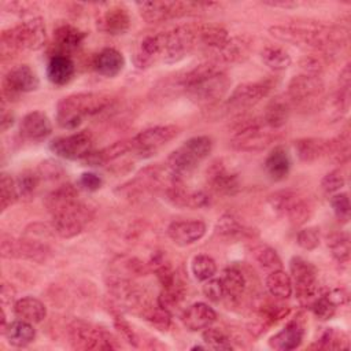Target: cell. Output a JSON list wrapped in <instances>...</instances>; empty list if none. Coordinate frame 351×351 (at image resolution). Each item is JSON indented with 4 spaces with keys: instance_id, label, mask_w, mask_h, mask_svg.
Wrapping results in <instances>:
<instances>
[{
    "instance_id": "cell-1",
    "label": "cell",
    "mask_w": 351,
    "mask_h": 351,
    "mask_svg": "<svg viewBox=\"0 0 351 351\" xmlns=\"http://www.w3.org/2000/svg\"><path fill=\"white\" fill-rule=\"evenodd\" d=\"M174 84L182 89L195 104L211 107L225 97L232 81L217 60H210L178 74Z\"/></svg>"
},
{
    "instance_id": "cell-2",
    "label": "cell",
    "mask_w": 351,
    "mask_h": 351,
    "mask_svg": "<svg viewBox=\"0 0 351 351\" xmlns=\"http://www.w3.org/2000/svg\"><path fill=\"white\" fill-rule=\"evenodd\" d=\"M270 34L280 41L296 47L311 48L321 52H332L346 43V33L335 26L319 22H295L276 25L269 29Z\"/></svg>"
},
{
    "instance_id": "cell-3",
    "label": "cell",
    "mask_w": 351,
    "mask_h": 351,
    "mask_svg": "<svg viewBox=\"0 0 351 351\" xmlns=\"http://www.w3.org/2000/svg\"><path fill=\"white\" fill-rule=\"evenodd\" d=\"M110 95L97 92H80L63 97L56 106V122L60 128L71 130L80 126L86 117L106 110L111 104Z\"/></svg>"
},
{
    "instance_id": "cell-4",
    "label": "cell",
    "mask_w": 351,
    "mask_h": 351,
    "mask_svg": "<svg viewBox=\"0 0 351 351\" xmlns=\"http://www.w3.org/2000/svg\"><path fill=\"white\" fill-rule=\"evenodd\" d=\"M211 149L213 140L208 136L191 137L167 156L166 169L173 178L184 181L210 155Z\"/></svg>"
},
{
    "instance_id": "cell-5",
    "label": "cell",
    "mask_w": 351,
    "mask_h": 351,
    "mask_svg": "<svg viewBox=\"0 0 351 351\" xmlns=\"http://www.w3.org/2000/svg\"><path fill=\"white\" fill-rule=\"evenodd\" d=\"M270 130L262 118L240 117L232 126L230 145L236 151L243 152L263 151L276 138Z\"/></svg>"
},
{
    "instance_id": "cell-6",
    "label": "cell",
    "mask_w": 351,
    "mask_h": 351,
    "mask_svg": "<svg viewBox=\"0 0 351 351\" xmlns=\"http://www.w3.org/2000/svg\"><path fill=\"white\" fill-rule=\"evenodd\" d=\"M140 15L148 23H160L174 18L197 15L215 7L217 3L203 1H138L136 3Z\"/></svg>"
},
{
    "instance_id": "cell-7",
    "label": "cell",
    "mask_w": 351,
    "mask_h": 351,
    "mask_svg": "<svg viewBox=\"0 0 351 351\" xmlns=\"http://www.w3.org/2000/svg\"><path fill=\"white\" fill-rule=\"evenodd\" d=\"M47 40V32L44 21L40 16H32L19 25L3 30L1 45L10 52L27 49H41Z\"/></svg>"
},
{
    "instance_id": "cell-8",
    "label": "cell",
    "mask_w": 351,
    "mask_h": 351,
    "mask_svg": "<svg viewBox=\"0 0 351 351\" xmlns=\"http://www.w3.org/2000/svg\"><path fill=\"white\" fill-rule=\"evenodd\" d=\"M67 337L74 350L108 351L119 348L117 339L110 332L84 319H74L69 325Z\"/></svg>"
},
{
    "instance_id": "cell-9",
    "label": "cell",
    "mask_w": 351,
    "mask_h": 351,
    "mask_svg": "<svg viewBox=\"0 0 351 351\" xmlns=\"http://www.w3.org/2000/svg\"><path fill=\"white\" fill-rule=\"evenodd\" d=\"M267 204L278 217L287 218L293 225L306 223L311 214L310 200L299 191L280 189L267 196Z\"/></svg>"
},
{
    "instance_id": "cell-10",
    "label": "cell",
    "mask_w": 351,
    "mask_h": 351,
    "mask_svg": "<svg viewBox=\"0 0 351 351\" xmlns=\"http://www.w3.org/2000/svg\"><path fill=\"white\" fill-rule=\"evenodd\" d=\"M325 85L319 75L299 74L292 77L287 89V99L291 107L299 110H314L324 96Z\"/></svg>"
},
{
    "instance_id": "cell-11",
    "label": "cell",
    "mask_w": 351,
    "mask_h": 351,
    "mask_svg": "<svg viewBox=\"0 0 351 351\" xmlns=\"http://www.w3.org/2000/svg\"><path fill=\"white\" fill-rule=\"evenodd\" d=\"M289 271L299 302L308 307L311 302L324 291L318 285L315 266L302 256H293L289 261Z\"/></svg>"
},
{
    "instance_id": "cell-12",
    "label": "cell",
    "mask_w": 351,
    "mask_h": 351,
    "mask_svg": "<svg viewBox=\"0 0 351 351\" xmlns=\"http://www.w3.org/2000/svg\"><path fill=\"white\" fill-rule=\"evenodd\" d=\"M51 217L53 233L63 239H71L84 230V228L92 219V211L86 204L78 200L73 206Z\"/></svg>"
},
{
    "instance_id": "cell-13",
    "label": "cell",
    "mask_w": 351,
    "mask_h": 351,
    "mask_svg": "<svg viewBox=\"0 0 351 351\" xmlns=\"http://www.w3.org/2000/svg\"><path fill=\"white\" fill-rule=\"evenodd\" d=\"M180 133V128L176 125H159L148 128L130 138L132 152L140 158L151 156L160 147L166 145Z\"/></svg>"
},
{
    "instance_id": "cell-14",
    "label": "cell",
    "mask_w": 351,
    "mask_h": 351,
    "mask_svg": "<svg viewBox=\"0 0 351 351\" xmlns=\"http://www.w3.org/2000/svg\"><path fill=\"white\" fill-rule=\"evenodd\" d=\"M0 250L3 258H21L34 262H44L49 256V248L33 237L14 239L1 233Z\"/></svg>"
},
{
    "instance_id": "cell-15",
    "label": "cell",
    "mask_w": 351,
    "mask_h": 351,
    "mask_svg": "<svg viewBox=\"0 0 351 351\" xmlns=\"http://www.w3.org/2000/svg\"><path fill=\"white\" fill-rule=\"evenodd\" d=\"M93 136L89 130H80L51 141L49 149L59 158L67 160H82L92 152Z\"/></svg>"
},
{
    "instance_id": "cell-16",
    "label": "cell",
    "mask_w": 351,
    "mask_h": 351,
    "mask_svg": "<svg viewBox=\"0 0 351 351\" xmlns=\"http://www.w3.org/2000/svg\"><path fill=\"white\" fill-rule=\"evenodd\" d=\"M271 90L270 81L244 82L237 85L226 100V108L230 111H245L258 104Z\"/></svg>"
},
{
    "instance_id": "cell-17",
    "label": "cell",
    "mask_w": 351,
    "mask_h": 351,
    "mask_svg": "<svg viewBox=\"0 0 351 351\" xmlns=\"http://www.w3.org/2000/svg\"><path fill=\"white\" fill-rule=\"evenodd\" d=\"M40 80L27 64H21L11 69L3 80V101L16 99L21 93L37 90Z\"/></svg>"
},
{
    "instance_id": "cell-18",
    "label": "cell",
    "mask_w": 351,
    "mask_h": 351,
    "mask_svg": "<svg viewBox=\"0 0 351 351\" xmlns=\"http://www.w3.org/2000/svg\"><path fill=\"white\" fill-rule=\"evenodd\" d=\"M165 197L177 207L182 208H204L210 204V195L204 191L188 189L182 181L171 178L165 188Z\"/></svg>"
},
{
    "instance_id": "cell-19",
    "label": "cell",
    "mask_w": 351,
    "mask_h": 351,
    "mask_svg": "<svg viewBox=\"0 0 351 351\" xmlns=\"http://www.w3.org/2000/svg\"><path fill=\"white\" fill-rule=\"evenodd\" d=\"M210 188L221 195H234L240 189L239 173L225 160L217 159L207 169Z\"/></svg>"
},
{
    "instance_id": "cell-20",
    "label": "cell",
    "mask_w": 351,
    "mask_h": 351,
    "mask_svg": "<svg viewBox=\"0 0 351 351\" xmlns=\"http://www.w3.org/2000/svg\"><path fill=\"white\" fill-rule=\"evenodd\" d=\"M96 26L104 34H110V36L125 34L130 27V15L128 8L119 4L108 5L106 10L97 14Z\"/></svg>"
},
{
    "instance_id": "cell-21",
    "label": "cell",
    "mask_w": 351,
    "mask_h": 351,
    "mask_svg": "<svg viewBox=\"0 0 351 351\" xmlns=\"http://www.w3.org/2000/svg\"><path fill=\"white\" fill-rule=\"evenodd\" d=\"M207 226L200 219H184L174 221L167 226V236L170 240L180 245L186 247L195 244L206 234Z\"/></svg>"
},
{
    "instance_id": "cell-22",
    "label": "cell",
    "mask_w": 351,
    "mask_h": 351,
    "mask_svg": "<svg viewBox=\"0 0 351 351\" xmlns=\"http://www.w3.org/2000/svg\"><path fill=\"white\" fill-rule=\"evenodd\" d=\"M52 133V123L43 111L27 112L19 122V134L27 141H43Z\"/></svg>"
},
{
    "instance_id": "cell-23",
    "label": "cell",
    "mask_w": 351,
    "mask_h": 351,
    "mask_svg": "<svg viewBox=\"0 0 351 351\" xmlns=\"http://www.w3.org/2000/svg\"><path fill=\"white\" fill-rule=\"evenodd\" d=\"M303 337L304 324L300 318H295L269 339V347L278 351H291L302 344Z\"/></svg>"
},
{
    "instance_id": "cell-24",
    "label": "cell",
    "mask_w": 351,
    "mask_h": 351,
    "mask_svg": "<svg viewBox=\"0 0 351 351\" xmlns=\"http://www.w3.org/2000/svg\"><path fill=\"white\" fill-rule=\"evenodd\" d=\"M85 37H86V33L73 25L63 23V25L58 26L53 32L52 44L55 48V53H52V55L69 56L70 52H74L81 47Z\"/></svg>"
},
{
    "instance_id": "cell-25",
    "label": "cell",
    "mask_w": 351,
    "mask_h": 351,
    "mask_svg": "<svg viewBox=\"0 0 351 351\" xmlns=\"http://www.w3.org/2000/svg\"><path fill=\"white\" fill-rule=\"evenodd\" d=\"M217 319V313L207 303L197 302L186 307L181 315V321L184 326L189 330L197 332L211 326V324Z\"/></svg>"
},
{
    "instance_id": "cell-26",
    "label": "cell",
    "mask_w": 351,
    "mask_h": 351,
    "mask_svg": "<svg viewBox=\"0 0 351 351\" xmlns=\"http://www.w3.org/2000/svg\"><path fill=\"white\" fill-rule=\"evenodd\" d=\"M123 67L125 58L115 48H104L93 59L95 71L107 78L117 77L123 70Z\"/></svg>"
},
{
    "instance_id": "cell-27",
    "label": "cell",
    "mask_w": 351,
    "mask_h": 351,
    "mask_svg": "<svg viewBox=\"0 0 351 351\" xmlns=\"http://www.w3.org/2000/svg\"><path fill=\"white\" fill-rule=\"evenodd\" d=\"M75 71L74 62L66 55H52L47 64V78L56 86L66 85L71 81Z\"/></svg>"
},
{
    "instance_id": "cell-28",
    "label": "cell",
    "mask_w": 351,
    "mask_h": 351,
    "mask_svg": "<svg viewBox=\"0 0 351 351\" xmlns=\"http://www.w3.org/2000/svg\"><path fill=\"white\" fill-rule=\"evenodd\" d=\"M129 152H132V143L130 138H125L115 141L100 151H92L82 159V162L86 166H104L106 163L112 162Z\"/></svg>"
},
{
    "instance_id": "cell-29",
    "label": "cell",
    "mask_w": 351,
    "mask_h": 351,
    "mask_svg": "<svg viewBox=\"0 0 351 351\" xmlns=\"http://www.w3.org/2000/svg\"><path fill=\"white\" fill-rule=\"evenodd\" d=\"M267 177L273 181H282L291 170V158L288 151L278 145L270 151L263 163Z\"/></svg>"
},
{
    "instance_id": "cell-30",
    "label": "cell",
    "mask_w": 351,
    "mask_h": 351,
    "mask_svg": "<svg viewBox=\"0 0 351 351\" xmlns=\"http://www.w3.org/2000/svg\"><path fill=\"white\" fill-rule=\"evenodd\" d=\"M80 200L78 197V191L70 185V184H64L58 186L56 189L51 191L45 199H44V206L48 210V213L51 215L73 206L74 203H77Z\"/></svg>"
},
{
    "instance_id": "cell-31",
    "label": "cell",
    "mask_w": 351,
    "mask_h": 351,
    "mask_svg": "<svg viewBox=\"0 0 351 351\" xmlns=\"http://www.w3.org/2000/svg\"><path fill=\"white\" fill-rule=\"evenodd\" d=\"M251 52V40L245 36L241 37H229V40L214 52L217 55V60L234 63L244 60Z\"/></svg>"
},
{
    "instance_id": "cell-32",
    "label": "cell",
    "mask_w": 351,
    "mask_h": 351,
    "mask_svg": "<svg viewBox=\"0 0 351 351\" xmlns=\"http://www.w3.org/2000/svg\"><path fill=\"white\" fill-rule=\"evenodd\" d=\"M14 313L19 319L40 324L47 317V307L34 296H23L14 303Z\"/></svg>"
},
{
    "instance_id": "cell-33",
    "label": "cell",
    "mask_w": 351,
    "mask_h": 351,
    "mask_svg": "<svg viewBox=\"0 0 351 351\" xmlns=\"http://www.w3.org/2000/svg\"><path fill=\"white\" fill-rule=\"evenodd\" d=\"M4 337L7 339L8 344L16 348H22L33 343L36 337V330L33 328V324L23 321V319H15L12 322H8L5 329L1 332Z\"/></svg>"
},
{
    "instance_id": "cell-34",
    "label": "cell",
    "mask_w": 351,
    "mask_h": 351,
    "mask_svg": "<svg viewBox=\"0 0 351 351\" xmlns=\"http://www.w3.org/2000/svg\"><path fill=\"white\" fill-rule=\"evenodd\" d=\"M293 148H295L296 156L302 162L311 163L326 155L328 140L318 138V137H304V138L296 140L293 144Z\"/></svg>"
},
{
    "instance_id": "cell-35",
    "label": "cell",
    "mask_w": 351,
    "mask_h": 351,
    "mask_svg": "<svg viewBox=\"0 0 351 351\" xmlns=\"http://www.w3.org/2000/svg\"><path fill=\"white\" fill-rule=\"evenodd\" d=\"M197 40L199 47H204L215 52L229 40V34L228 30L219 25L197 23Z\"/></svg>"
},
{
    "instance_id": "cell-36",
    "label": "cell",
    "mask_w": 351,
    "mask_h": 351,
    "mask_svg": "<svg viewBox=\"0 0 351 351\" xmlns=\"http://www.w3.org/2000/svg\"><path fill=\"white\" fill-rule=\"evenodd\" d=\"M291 104L288 99L284 97H274L265 108L262 119L265 125L270 129H280L284 126L291 114Z\"/></svg>"
},
{
    "instance_id": "cell-37",
    "label": "cell",
    "mask_w": 351,
    "mask_h": 351,
    "mask_svg": "<svg viewBox=\"0 0 351 351\" xmlns=\"http://www.w3.org/2000/svg\"><path fill=\"white\" fill-rule=\"evenodd\" d=\"M266 288L269 293L278 300H285L292 296L293 292V285L291 276L285 273L282 269L269 271L266 277Z\"/></svg>"
},
{
    "instance_id": "cell-38",
    "label": "cell",
    "mask_w": 351,
    "mask_h": 351,
    "mask_svg": "<svg viewBox=\"0 0 351 351\" xmlns=\"http://www.w3.org/2000/svg\"><path fill=\"white\" fill-rule=\"evenodd\" d=\"M221 282L223 285V291H225V296L232 299V300H237L241 298V295L244 293L247 281L245 277L243 274V271L236 267V266H229L223 270L222 277H221Z\"/></svg>"
},
{
    "instance_id": "cell-39",
    "label": "cell",
    "mask_w": 351,
    "mask_h": 351,
    "mask_svg": "<svg viewBox=\"0 0 351 351\" xmlns=\"http://www.w3.org/2000/svg\"><path fill=\"white\" fill-rule=\"evenodd\" d=\"M262 62L274 71L287 70L291 66V55L277 45H267L261 52Z\"/></svg>"
},
{
    "instance_id": "cell-40",
    "label": "cell",
    "mask_w": 351,
    "mask_h": 351,
    "mask_svg": "<svg viewBox=\"0 0 351 351\" xmlns=\"http://www.w3.org/2000/svg\"><path fill=\"white\" fill-rule=\"evenodd\" d=\"M350 141H351L350 132L348 129H346L337 137L328 140L326 155L330 156V159L336 163H340V165L346 163L350 159V151H351Z\"/></svg>"
},
{
    "instance_id": "cell-41",
    "label": "cell",
    "mask_w": 351,
    "mask_h": 351,
    "mask_svg": "<svg viewBox=\"0 0 351 351\" xmlns=\"http://www.w3.org/2000/svg\"><path fill=\"white\" fill-rule=\"evenodd\" d=\"M317 348L322 350H343L348 348V336L346 332L336 328H326L315 344Z\"/></svg>"
},
{
    "instance_id": "cell-42",
    "label": "cell",
    "mask_w": 351,
    "mask_h": 351,
    "mask_svg": "<svg viewBox=\"0 0 351 351\" xmlns=\"http://www.w3.org/2000/svg\"><path fill=\"white\" fill-rule=\"evenodd\" d=\"M191 271L197 281L204 282L215 276L217 263L210 255L199 254V255H195L191 262Z\"/></svg>"
},
{
    "instance_id": "cell-43",
    "label": "cell",
    "mask_w": 351,
    "mask_h": 351,
    "mask_svg": "<svg viewBox=\"0 0 351 351\" xmlns=\"http://www.w3.org/2000/svg\"><path fill=\"white\" fill-rule=\"evenodd\" d=\"M328 248L339 263H347L350 259V237L346 232L332 233L328 237Z\"/></svg>"
},
{
    "instance_id": "cell-44",
    "label": "cell",
    "mask_w": 351,
    "mask_h": 351,
    "mask_svg": "<svg viewBox=\"0 0 351 351\" xmlns=\"http://www.w3.org/2000/svg\"><path fill=\"white\" fill-rule=\"evenodd\" d=\"M252 255H254L255 261L267 271L282 269V262H281V258L278 256L277 251L267 244H259V245L254 247Z\"/></svg>"
},
{
    "instance_id": "cell-45",
    "label": "cell",
    "mask_w": 351,
    "mask_h": 351,
    "mask_svg": "<svg viewBox=\"0 0 351 351\" xmlns=\"http://www.w3.org/2000/svg\"><path fill=\"white\" fill-rule=\"evenodd\" d=\"M184 296H185V288H184V284L178 280L174 285L167 287V288H162L156 303L160 307H163L165 310L171 313L176 307L180 306Z\"/></svg>"
},
{
    "instance_id": "cell-46",
    "label": "cell",
    "mask_w": 351,
    "mask_h": 351,
    "mask_svg": "<svg viewBox=\"0 0 351 351\" xmlns=\"http://www.w3.org/2000/svg\"><path fill=\"white\" fill-rule=\"evenodd\" d=\"M215 233L223 239H236L243 236L247 230H244L243 225L230 214H223L218 218L214 228Z\"/></svg>"
},
{
    "instance_id": "cell-47",
    "label": "cell",
    "mask_w": 351,
    "mask_h": 351,
    "mask_svg": "<svg viewBox=\"0 0 351 351\" xmlns=\"http://www.w3.org/2000/svg\"><path fill=\"white\" fill-rule=\"evenodd\" d=\"M40 180H41V177H40L38 171H33V170L22 171L18 176V178L15 180L19 197H23V199L33 197L38 188Z\"/></svg>"
},
{
    "instance_id": "cell-48",
    "label": "cell",
    "mask_w": 351,
    "mask_h": 351,
    "mask_svg": "<svg viewBox=\"0 0 351 351\" xmlns=\"http://www.w3.org/2000/svg\"><path fill=\"white\" fill-rule=\"evenodd\" d=\"M19 197L18 188L15 180L7 173H1L0 177V207L1 211H5L10 206H12Z\"/></svg>"
},
{
    "instance_id": "cell-49",
    "label": "cell",
    "mask_w": 351,
    "mask_h": 351,
    "mask_svg": "<svg viewBox=\"0 0 351 351\" xmlns=\"http://www.w3.org/2000/svg\"><path fill=\"white\" fill-rule=\"evenodd\" d=\"M202 339H203V343L206 344V347H208L211 350L226 351V350L233 348L230 339L218 328H211V326L206 328L204 332L202 333Z\"/></svg>"
},
{
    "instance_id": "cell-50",
    "label": "cell",
    "mask_w": 351,
    "mask_h": 351,
    "mask_svg": "<svg viewBox=\"0 0 351 351\" xmlns=\"http://www.w3.org/2000/svg\"><path fill=\"white\" fill-rule=\"evenodd\" d=\"M258 313L263 322H266L267 325H271L282 319L284 317H287L289 314V307L278 302H265L259 306Z\"/></svg>"
},
{
    "instance_id": "cell-51",
    "label": "cell",
    "mask_w": 351,
    "mask_h": 351,
    "mask_svg": "<svg viewBox=\"0 0 351 351\" xmlns=\"http://www.w3.org/2000/svg\"><path fill=\"white\" fill-rule=\"evenodd\" d=\"M336 304L326 296V289H324L308 306V308L313 311V314L322 321L330 319L336 313Z\"/></svg>"
},
{
    "instance_id": "cell-52",
    "label": "cell",
    "mask_w": 351,
    "mask_h": 351,
    "mask_svg": "<svg viewBox=\"0 0 351 351\" xmlns=\"http://www.w3.org/2000/svg\"><path fill=\"white\" fill-rule=\"evenodd\" d=\"M329 203L332 206V210L336 215V218L343 222L347 223L351 215V204H350V197L346 192H337L335 195H330Z\"/></svg>"
},
{
    "instance_id": "cell-53",
    "label": "cell",
    "mask_w": 351,
    "mask_h": 351,
    "mask_svg": "<svg viewBox=\"0 0 351 351\" xmlns=\"http://www.w3.org/2000/svg\"><path fill=\"white\" fill-rule=\"evenodd\" d=\"M145 319L159 330H167L171 324V313L160 307L158 303L155 307H149L145 311Z\"/></svg>"
},
{
    "instance_id": "cell-54",
    "label": "cell",
    "mask_w": 351,
    "mask_h": 351,
    "mask_svg": "<svg viewBox=\"0 0 351 351\" xmlns=\"http://www.w3.org/2000/svg\"><path fill=\"white\" fill-rule=\"evenodd\" d=\"M296 243L300 248L306 251L315 250L321 243V233L317 226H307L299 230L296 236Z\"/></svg>"
},
{
    "instance_id": "cell-55",
    "label": "cell",
    "mask_w": 351,
    "mask_h": 351,
    "mask_svg": "<svg viewBox=\"0 0 351 351\" xmlns=\"http://www.w3.org/2000/svg\"><path fill=\"white\" fill-rule=\"evenodd\" d=\"M344 185H346V177H344L343 171L339 169L329 171L321 180V188L326 195H335V193L340 192V189Z\"/></svg>"
},
{
    "instance_id": "cell-56",
    "label": "cell",
    "mask_w": 351,
    "mask_h": 351,
    "mask_svg": "<svg viewBox=\"0 0 351 351\" xmlns=\"http://www.w3.org/2000/svg\"><path fill=\"white\" fill-rule=\"evenodd\" d=\"M203 293L208 300H211L214 303L221 302L225 298V291H223V285L221 282V278H214L213 277V278L204 281Z\"/></svg>"
},
{
    "instance_id": "cell-57",
    "label": "cell",
    "mask_w": 351,
    "mask_h": 351,
    "mask_svg": "<svg viewBox=\"0 0 351 351\" xmlns=\"http://www.w3.org/2000/svg\"><path fill=\"white\" fill-rule=\"evenodd\" d=\"M114 324H115V328L118 329V332L121 333V336H122L129 344H132L133 347H137V346H138V337H137V335L134 333L133 328L129 325L128 321H125L119 314H115V315H114Z\"/></svg>"
},
{
    "instance_id": "cell-58",
    "label": "cell",
    "mask_w": 351,
    "mask_h": 351,
    "mask_svg": "<svg viewBox=\"0 0 351 351\" xmlns=\"http://www.w3.org/2000/svg\"><path fill=\"white\" fill-rule=\"evenodd\" d=\"M38 174L41 178H51L55 180L63 174V167L60 166L59 162L55 160H45L40 163L38 166Z\"/></svg>"
},
{
    "instance_id": "cell-59",
    "label": "cell",
    "mask_w": 351,
    "mask_h": 351,
    "mask_svg": "<svg viewBox=\"0 0 351 351\" xmlns=\"http://www.w3.org/2000/svg\"><path fill=\"white\" fill-rule=\"evenodd\" d=\"M78 184L82 189L88 191V192H95L97 189L101 188L103 185V180L100 176H97L96 173H90V171H85L81 174Z\"/></svg>"
},
{
    "instance_id": "cell-60",
    "label": "cell",
    "mask_w": 351,
    "mask_h": 351,
    "mask_svg": "<svg viewBox=\"0 0 351 351\" xmlns=\"http://www.w3.org/2000/svg\"><path fill=\"white\" fill-rule=\"evenodd\" d=\"M8 7H10L11 12H14V14L27 15L34 8V4L27 3V1H14V3H8Z\"/></svg>"
},
{
    "instance_id": "cell-61",
    "label": "cell",
    "mask_w": 351,
    "mask_h": 351,
    "mask_svg": "<svg viewBox=\"0 0 351 351\" xmlns=\"http://www.w3.org/2000/svg\"><path fill=\"white\" fill-rule=\"evenodd\" d=\"M15 298V289L7 284V282H3L1 284V292H0V299H1V304H7V303H11Z\"/></svg>"
},
{
    "instance_id": "cell-62",
    "label": "cell",
    "mask_w": 351,
    "mask_h": 351,
    "mask_svg": "<svg viewBox=\"0 0 351 351\" xmlns=\"http://www.w3.org/2000/svg\"><path fill=\"white\" fill-rule=\"evenodd\" d=\"M14 123V115L11 112H7L5 108L3 107V112H1V130L5 132L8 128H11Z\"/></svg>"
},
{
    "instance_id": "cell-63",
    "label": "cell",
    "mask_w": 351,
    "mask_h": 351,
    "mask_svg": "<svg viewBox=\"0 0 351 351\" xmlns=\"http://www.w3.org/2000/svg\"><path fill=\"white\" fill-rule=\"evenodd\" d=\"M263 4L270 5V7H281V8H293L298 5V3L295 1H288V0H282V1H263Z\"/></svg>"
}]
</instances>
